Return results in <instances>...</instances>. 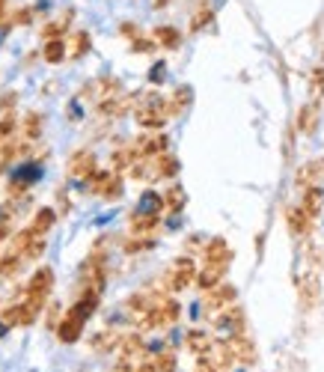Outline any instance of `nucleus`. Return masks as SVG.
Returning a JSON list of instances; mask_svg holds the SVG:
<instances>
[{"instance_id": "1", "label": "nucleus", "mask_w": 324, "mask_h": 372, "mask_svg": "<svg viewBox=\"0 0 324 372\" xmlns=\"http://www.w3.org/2000/svg\"><path fill=\"white\" fill-rule=\"evenodd\" d=\"M98 301H101V292H90V289H78V298L69 310L63 313V319L57 322V336L60 343H78L83 328H87L90 316L98 310Z\"/></svg>"}, {"instance_id": "2", "label": "nucleus", "mask_w": 324, "mask_h": 372, "mask_svg": "<svg viewBox=\"0 0 324 372\" xmlns=\"http://www.w3.org/2000/svg\"><path fill=\"white\" fill-rule=\"evenodd\" d=\"M232 262V247L226 244V239H211L206 247H202V268H197V286L202 292L217 286L220 280L226 277Z\"/></svg>"}, {"instance_id": "3", "label": "nucleus", "mask_w": 324, "mask_h": 372, "mask_svg": "<svg viewBox=\"0 0 324 372\" xmlns=\"http://www.w3.org/2000/svg\"><path fill=\"white\" fill-rule=\"evenodd\" d=\"M134 123L146 131H161L169 123V110H167V95H161L158 90H146L134 95Z\"/></svg>"}, {"instance_id": "4", "label": "nucleus", "mask_w": 324, "mask_h": 372, "mask_svg": "<svg viewBox=\"0 0 324 372\" xmlns=\"http://www.w3.org/2000/svg\"><path fill=\"white\" fill-rule=\"evenodd\" d=\"M182 316V307L179 301L169 295V292H152V301H149V310L143 316L140 328L143 331H161V328H173Z\"/></svg>"}, {"instance_id": "5", "label": "nucleus", "mask_w": 324, "mask_h": 372, "mask_svg": "<svg viewBox=\"0 0 324 372\" xmlns=\"http://www.w3.org/2000/svg\"><path fill=\"white\" fill-rule=\"evenodd\" d=\"M194 280H197V262L191 257H179V259L169 262V268L164 272V280H161L164 289L161 292H182Z\"/></svg>"}, {"instance_id": "6", "label": "nucleus", "mask_w": 324, "mask_h": 372, "mask_svg": "<svg viewBox=\"0 0 324 372\" xmlns=\"http://www.w3.org/2000/svg\"><path fill=\"white\" fill-rule=\"evenodd\" d=\"M39 179H42V164H39V161H27V164H21V167H15L12 176H9V182H6L9 200L24 197Z\"/></svg>"}, {"instance_id": "7", "label": "nucleus", "mask_w": 324, "mask_h": 372, "mask_svg": "<svg viewBox=\"0 0 324 372\" xmlns=\"http://www.w3.org/2000/svg\"><path fill=\"white\" fill-rule=\"evenodd\" d=\"M83 185L90 188V194H95L101 200H119V197H122V176L113 173L110 167H108V170H98V167H95V173Z\"/></svg>"}, {"instance_id": "8", "label": "nucleus", "mask_w": 324, "mask_h": 372, "mask_svg": "<svg viewBox=\"0 0 324 372\" xmlns=\"http://www.w3.org/2000/svg\"><path fill=\"white\" fill-rule=\"evenodd\" d=\"M128 146L134 152V161L155 158V155H161V152H169V140H167V134H161V131H146V134H140L137 140H131Z\"/></svg>"}, {"instance_id": "9", "label": "nucleus", "mask_w": 324, "mask_h": 372, "mask_svg": "<svg viewBox=\"0 0 324 372\" xmlns=\"http://www.w3.org/2000/svg\"><path fill=\"white\" fill-rule=\"evenodd\" d=\"M235 298H238L235 286L226 283V280H220L217 286H211V289L202 292V307H206L209 316H214V313H220L224 307H229V304H235Z\"/></svg>"}, {"instance_id": "10", "label": "nucleus", "mask_w": 324, "mask_h": 372, "mask_svg": "<svg viewBox=\"0 0 324 372\" xmlns=\"http://www.w3.org/2000/svg\"><path fill=\"white\" fill-rule=\"evenodd\" d=\"M211 322H214V328L220 331L229 340V336H235V334H244V313H241V307L238 304H229V307H224L220 313H214L211 316Z\"/></svg>"}, {"instance_id": "11", "label": "nucleus", "mask_w": 324, "mask_h": 372, "mask_svg": "<svg viewBox=\"0 0 324 372\" xmlns=\"http://www.w3.org/2000/svg\"><path fill=\"white\" fill-rule=\"evenodd\" d=\"M95 155H93V149H78L75 155L66 161V176L69 179H78V182H87L93 173H95Z\"/></svg>"}, {"instance_id": "12", "label": "nucleus", "mask_w": 324, "mask_h": 372, "mask_svg": "<svg viewBox=\"0 0 324 372\" xmlns=\"http://www.w3.org/2000/svg\"><path fill=\"white\" fill-rule=\"evenodd\" d=\"M51 289H54V272H51L48 265H39L36 272L30 274L27 286H24V295H33V298H45L51 295Z\"/></svg>"}, {"instance_id": "13", "label": "nucleus", "mask_w": 324, "mask_h": 372, "mask_svg": "<svg viewBox=\"0 0 324 372\" xmlns=\"http://www.w3.org/2000/svg\"><path fill=\"white\" fill-rule=\"evenodd\" d=\"M298 298H301V304H303L306 310H313L315 304H318V298H321V280H318L315 272H303L298 277Z\"/></svg>"}, {"instance_id": "14", "label": "nucleus", "mask_w": 324, "mask_h": 372, "mask_svg": "<svg viewBox=\"0 0 324 372\" xmlns=\"http://www.w3.org/2000/svg\"><path fill=\"white\" fill-rule=\"evenodd\" d=\"M286 224H288V232H292L295 235V239H310V232H313V217L310 215H306L301 206H288L286 209Z\"/></svg>"}, {"instance_id": "15", "label": "nucleus", "mask_w": 324, "mask_h": 372, "mask_svg": "<svg viewBox=\"0 0 324 372\" xmlns=\"http://www.w3.org/2000/svg\"><path fill=\"white\" fill-rule=\"evenodd\" d=\"M194 105V87L191 83H182V87L173 90V95H167V110H169V120L182 116L187 108Z\"/></svg>"}, {"instance_id": "16", "label": "nucleus", "mask_w": 324, "mask_h": 372, "mask_svg": "<svg viewBox=\"0 0 324 372\" xmlns=\"http://www.w3.org/2000/svg\"><path fill=\"white\" fill-rule=\"evenodd\" d=\"M298 206L313 217V221H318L321 212H324V191H321V185H313V188H303V197Z\"/></svg>"}, {"instance_id": "17", "label": "nucleus", "mask_w": 324, "mask_h": 372, "mask_svg": "<svg viewBox=\"0 0 324 372\" xmlns=\"http://www.w3.org/2000/svg\"><path fill=\"white\" fill-rule=\"evenodd\" d=\"M158 227H161V215L134 212V215L128 217V232H131V235H155Z\"/></svg>"}, {"instance_id": "18", "label": "nucleus", "mask_w": 324, "mask_h": 372, "mask_svg": "<svg viewBox=\"0 0 324 372\" xmlns=\"http://www.w3.org/2000/svg\"><path fill=\"white\" fill-rule=\"evenodd\" d=\"M321 182H324V161H310L295 173V185L301 191L313 188V185H321Z\"/></svg>"}, {"instance_id": "19", "label": "nucleus", "mask_w": 324, "mask_h": 372, "mask_svg": "<svg viewBox=\"0 0 324 372\" xmlns=\"http://www.w3.org/2000/svg\"><path fill=\"white\" fill-rule=\"evenodd\" d=\"M226 343H229V348H232L238 363H256V346H253V340L247 334H235V336H229Z\"/></svg>"}, {"instance_id": "20", "label": "nucleus", "mask_w": 324, "mask_h": 372, "mask_svg": "<svg viewBox=\"0 0 324 372\" xmlns=\"http://www.w3.org/2000/svg\"><path fill=\"white\" fill-rule=\"evenodd\" d=\"M152 39H155V45L164 48V51H179L182 48V33L173 24H158L155 30H152Z\"/></svg>"}, {"instance_id": "21", "label": "nucleus", "mask_w": 324, "mask_h": 372, "mask_svg": "<svg viewBox=\"0 0 324 372\" xmlns=\"http://www.w3.org/2000/svg\"><path fill=\"white\" fill-rule=\"evenodd\" d=\"M295 128L301 134H313L318 128V101H306L295 116Z\"/></svg>"}, {"instance_id": "22", "label": "nucleus", "mask_w": 324, "mask_h": 372, "mask_svg": "<svg viewBox=\"0 0 324 372\" xmlns=\"http://www.w3.org/2000/svg\"><path fill=\"white\" fill-rule=\"evenodd\" d=\"M42 60L51 66H60L63 60H69V45H66V39H45Z\"/></svg>"}, {"instance_id": "23", "label": "nucleus", "mask_w": 324, "mask_h": 372, "mask_svg": "<svg viewBox=\"0 0 324 372\" xmlns=\"http://www.w3.org/2000/svg\"><path fill=\"white\" fill-rule=\"evenodd\" d=\"M161 197H164V212H169V215H179L187 206V191L182 185H169Z\"/></svg>"}, {"instance_id": "24", "label": "nucleus", "mask_w": 324, "mask_h": 372, "mask_svg": "<svg viewBox=\"0 0 324 372\" xmlns=\"http://www.w3.org/2000/svg\"><path fill=\"white\" fill-rule=\"evenodd\" d=\"M54 224H57V212L45 206V209H39L36 215H33V221H30L27 229H30L33 235H48L51 229H54Z\"/></svg>"}, {"instance_id": "25", "label": "nucleus", "mask_w": 324, "mask_h": 372, "mask_svg": "<svg viewBox=\"0 0 324 372\" xmlns=\"http://www.w3.org/2000/svg\"><path fill=\"white\" fill-rule=\"evenodd\" d=\"M72 19H75V9H66V12L60 15V19L45 21V27H42V39H63V33L69 30Z\"/></svg>"}, {"instance_id": "26", "label": "nucleus", "mask_w": 324, "mask_h": 372, "mask_svg": "<svg viewBox=\"0 0 324 372\" xmlns=\"http://www.w3.org/2000/svg\"><path fill=\"white\" fill-rule=\"evenodd\" d=\"M66 45H69V57H72V60L87 57V54H90V48H93L90 30H75V33H72V42H66Z\"/></svg>"}, {"instance_id": "27", "label": "nucleus", "mask_w": 324, "mask_h": 372, "mask_svg": "<svg viewBox=\"0 0 324 372\" xmlns=\"http://www.w3.org/2000/svg\"><path fill=\"white\" fill-rule=\"evenodd\" d=\"M134 212H143V215H161L164 212V197L158 191H143L140 194V202H137V209Z\"/></svg>"}, {"instance_id": "28", "label": "nucleus", "mask_w": 324, "mask_h": 372, "mask_svg": "<svg viewBox=\"0 0 324 372\" xmlns=\"http://www.w3.org/2000/svg\"><path fill=\"white\" fill-rule=\"evenodd\" d=\"M42 128H45V123H42V113H27L24 116V123H21V131H24V143H33V140H39L42 138Z\"/></svg>"}, {"instance_id": "29", "label": "nucleus", "mask_w": 324, "mask_h": 372, "mask_svg": "<svg viewBox=\"0 0 324 372\" xmlns=\"http://www.w3.org/2000/svg\"><path fill=\"white\" fill-rule=\"evenodd\" d=\"M211 21H214V6H211V4H199L197 12L191 15V33L206 30Z\"/></svg>"}, {"instance_id": "30", "label": "nucleus", "mask_w": 324, "mask_h": 372, "mask_svg": "<svg viewBox=\"0 0 324 372\" xmlns=\"http://www.w3.org/2000/svg\"><path fill=\"white\" fill-rule=\"evenodd\" d=\"M24 265V259L19 257V253H15L12 247L6 250V253H0V280H6V277H12L15 272H19V268Z\"/></svg>"}, {"instance_id": "31", "label": "nucleus", "mask_w": 324, "mask_h": 372, "mask_svg": "<svg viewBox=\"0 0 324 372\" xmlns=\"http://www.w3.org/2000/svg\"><path fill=\"white\" fill-rule=\"evenodd\" d=\"M119 340H122V334H116V331H98L93 336V348L95 351H110L119 346Z\"/></svg>"}, {"instance_id": "32", "label": "nucleus", "mask_w": 324, "mask_h": 372, "mask_svg": "<svg viewBox=\"0 0 324 372\" xmlns=\"http://www.w3.org/2000/svg\"><path fill=\"white\" fill-rule=\"evenodd\" d=\"M184 343H187V348H191V351L197 354V358H199L202 351H209V346H211L214 340H211V336H209L206 331H191V334H187V340H184Z\"/></svg>"}, {"instance_id": "33", "label": "nucleus", "mask_w": 324, "mask_h": 372, "mask_svg": "<svg viewBox=\"0 0 324 372\" xmlns=\"http://www.w3.org/2000/svg\"><path fill=\"white\" fill-rule=\"evenodd\" d=\"M310 101H318L324 95V66H315V69L310 72Z\"/></svg>"}, {"instance_id": "34", "label": "nucleus", "mask_w": 324, "mask_h": 372, "mask_svg": "<svg viewBox=\"0 0 324 372\" xmlns=\"http://www.w3.org/2000/svg\"><path fill=\"white\" fill-rule=\"evenodd\" d=\"M15 128H19V120H15V113H0V143L9 140Z\"/></svg>"}, {"instance_id": "35", "label": "nucleus", "mask_w": 324, "mask_h": 372, "mask_svg": "<svg viewBox=\"0 0 324 372\" xmlns=\"http://www.w3.org/2000/svg\"><path fill=\"white\" fill-rule=\"evenodd\" d=\"M131 51L134 54H155L158 45H155L152 36H137V39H131Z\"/></svg>"}, {"instance_id": "36", "label": "nucleus", "mask_w": 324, "mask_h": 372, "mask_svg": "<svg viewBox=\"0 0 324 372\" xmlns=\"http://www.w3.org/2000/svg\"><path fill=\"white\" fill-rule=\"evenodd\" d=\"M9 21H12V27H27V24H33V6H21V9H15Z\"/></svg>"}, {"instance_id": "37", "label": "nucleus", "mask_w": 324, "mask_h": 372, "mask_svg": "<svg viewBox=\"0 0 324 372\" xmlns=\"http://www.w3.org/2000/svg\"><path fill=\"white\" fill-rule=\"evenodd\" d=\"M15 101H19V93H4L0 95V113H12Z\"/></svg>"}, {"instance_id": "38", "label": "nucleus", "mask_w": 324, "mask_h": 372, "mask_svg": "<svg viewBox=\"0 0 324 372\" xmlns=\"http://www.w3.org/2000/svg\"><path fill=\"white\" fill-rule=\"evenodd\" d=\"M119 33H122L125 39H137L140 36V27L134 24V21H122V24H119Z\"/></svg>"}, {"instance_id": "39", "label": "nucleus", "mask_w": 324, "mask_h": 372, "mask_svg": "<svg viewBox=\"0 0 324 372\" xmlns=\"http://www.w3.org/2000/svg\"><path fill=\"white\" fill-rule=\"evenodd\" d=\"M164 72H167V66H164V63H155V66H152L149 81H152V83H161V81H164Z\"/></svg>"}, {"instance_id": "40", "label": "nucleus", "mask_w": 324, "mask_h": 372, "mask_svg": "<svg viewBox=\"0 0 324 372\" xmlns=\"http://www.w3.org/2000/svg\"><path fill=\"white\" fill-rule=\"evenodd\" d=\"M9 30H12V21L6 19V21H0V45L6 42V36H9Z\"/></svg>"}, {"instance_id": "41", "label": "nucleus", "mask_w": 324, "mask_h": 372, "mask_svg": "<svg viewBox=\"0 0 324 372\" xmlns=\"http://www.w3.org/2000/svg\"><path fill=\"white\" fill-rule=\"evenodd\" d=\"M173 0H152V9H167Z\"/></svg>"}, {"instance_id": "42", "label": "nucleus", "mask_w": 324, "mask_h": 372, "mask_svg": "<svg viewBox=\"0 0 324 372\" xmlns=\"http://www.w3.org/2000/svg\"><path fill=\"white\" fill-rule=\"evenodd\" d=\"M6 334H9V325L4 322V319H0V336H6Z\"/></svg>"}, {"instance_id": "43", "label": "nucleus", "mask_w": 324, "mask_h": 372, "mask_svg": "<svg viewBox=\"0 0 324 372\" xmlns=\"http://www.w3.org/2000/svg\"><path fill=\"white\" fill-rule=\"evenodd\" d=\"M220 4H226V0H214V6H220Z\"/></svg>"}]
</instances>
